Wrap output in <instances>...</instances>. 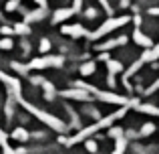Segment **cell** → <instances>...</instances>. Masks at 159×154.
<instances>
[{"mask_svg": "<svg viewBox=\"0 0 159 154\" xmlns=\"http://www.w3.org/2000/svg\"><path fill=\"white\" fill-rule=\"evenodd\" d=\"M109 136H111V138H121V136H123V130H121V128H111V130H109Z\"/></svg>", "mask_w": 159, "mask_h": 154, "instance_id": "14", "label": "cell"}, {"mask_svg": "<svg viewBox=\"0 0 159 154\" xmlns=\"http://www.w3.org/2000/svg\"><path fill=\"white\" fill-rule=\"evenodd\" d=\"M133 41H135V43L139 45V47H143V49H151V47H153V41L149 39L147 35H143V32H141L139 28H137V31L133 32Z\"/></svg>", "mask_w": 159, "mask_h": 154, "instance_id": "5", "label": "cell"}, {"mask_svg": "<svg viewBox=\"0 0 159 154\" xmlns=\"http://www.w3.org/2000/svg\"><path fill=\"white\" fill-rule=\"evenodd\" d=\"M95 69H97L95 63H85L81 67V73H83V75H91V73H95Z\"/></svg>", "mask_w": 159, "mask_h": 154, "instance_id": "12", "label": "cell"}, {"mask_svg": "<svg viewBox=\"0 0 159 154\" xmlns=\"http://www.w3.org/2000/svg\"><path fill=\"white\" fill-rule=\"evenodd\" d=\"M107 71H109V75L121 73V71H123V65H121L119 61H109V63H107Z\"/></svg>", "mask_w": 159, "mask_h": 154, "instance_id": "9", "label": "cell"}, {"mask_svg": "<svg viewBox=\"0 0 159 154\" xmlns=\"http://www.w3.org/2000/svg\"><path fill=\"white\" fill-rule=\"evenodd\" d=\"M87 150L89 152H97V144H95L93 140H89V142H87Z\"/></svg>", "mask_w": 159, "mask_h": 154, "instance_id": "16", "label": "cell"}, {"mask_svg": "<svg viewBox=\"0 0 159 154\" xmlns=\"http://www.w3.org/2000/svg\"><path fill=\"white\" fill-rule=\"evenodd\" d=\"M153 132H155V124L147 122V124H143V128H141L139 136H149V134H153Z\"/></svg>", "mask_w": 159, "mask_h": 154, "instance_id": "11", "label": "cell"}, {"mask_svg": "<svg viewBox=\"0 0 159 154\" xmlns=\"http://www.w3.org/2000/svg\"><path fill=\"white\" fill-rule=\"evenodd\" d=\"M129 22V16H119V18H109L107 22H103L101 27L97 28L95 32H91L89 35V39H99V37H105L107 32H111V31H115V28H119V27H123V24H127Z\"/></svg>", "mask_w": 159, "mask_h": 154, "instance_id": "3", "label": "cell"}, {"mask_svg": "<svg viewBox=\"0 0 159 154\" xmlns=\"http://www.w3.org/2000/svg\"><path fill=\"white\" fill-rule=\"evenodd\" d=\"M125 43H127V37H117V39L105 41V43H99L95 49H97V51H101V53H105V51H111V49L119 47V45H125Z\"/></svg>", "mask_w": 159, "mask_h": 154, "instance_id": "4", "label": "cell"}, {"mask_svg": "<svg viewBox=\"0 0 159 154\" xmlns=\"http://www.w3.org/2000/svg\"><path fill=\"white\" fill-rule=\"evenodd\" d=\"M65 32H66V35H73V37H83V35H89V32H87L83 27H79V24H77V27H65Z\"/></svg>", "mask_w": 159, "mask_h": 154, "instance_id": "8", "label": "cell"}, {"mask_svg": "<svg viewBox=\"0 0 159 154\" xmlns=\"http://www.w3.org/2000/svg\"><path fill=\"white\" fill-rule=\"evenodd\" d=\"M107 83L109 87H115V75H107Z\"/></svg>", "mask_w": 159, "mask_h": 154, "instance_id": "19", "label": "cell"}, {"mask_svg": "<svg viewBox=\"0 0 159 154\" xmlns=\"http://www.w3.org/2000/svg\"><path fill=\"white\" fill-rule=\"evenodd\" d=\"M149 14H151V16H159V8H149Z\"/></svg>", "mask_w": 159, "mask_h": 154, "instance_id": "21", "label": "cell"}, {"mask_svg": "<svg viewBox=\"0 0 159 154\" xmlns=\"http://www.w3.org/2000/svg\"><path fill=\"white\" fill-rule=\"evenodd\" d=\"M137 110L143 112V114H149V116H159V107L151 106V103H137Z\"/></svg>", "mask_w": 159, "mask_h": 154, "instance_id": "7", "label": "cell"}, {"mask_svg": "<svg viewBox=\"0 0 159 154\" xmlns=\"http://www.w3.org/2000/svg\"><path fill=\"white\" fill-rule=\"evenodd\" d=\"M129 106H135V102H131ZM129 106H125V107H121V110H117L115 114H111L109 118H101L97 124H93V126H89V128H85L83 132H79L77 136H75L73 140H70V144H75V142H81V140H85V138H89L91 134H95V132H99L101 128H107V126H111L115 120H119V118H123L125 114H127V110H129Z\"/></svg>", "mask_w": 159, "mask_h": 154, "instance_id": "1", "label": "cell"}, {"mask_svg": "<svg viewBox=\"0 0 159 154\" xmlns=\"http://www.w3.org/2000/svg\"><path fill=\"white\" fill-rule=\"evenodd\" d=\"M95 16H97V10H95V8H89V10H87V18H95Z\"/></svg>", "mask_w": 159, "mask_h": 154, "instance_id": "18", "label": "cell"}, {"mask_svg": "<svg viewBox=\"0 0 159 154\" xmlns=\"http://www.w3.org/2000/svg\"><path fill=\"white\" fill-rule=\"evenodd\" d=\"M99 2H101V4H103V8H105V10L109 12V14H113V8H111V4H109V2H107V0H99Z\"/></svg>", "mask_w": 159, "mask_h": 154, "instance_id": "17", "label": "cell"}, {"mask_svg": "<svg viewBox=\"0 0 159 154\" xmlns=\"http://www.w3.org/2000/svg\"><path fill=\"white\" fill-rule=\"evenodd\" d=\"M62 95H66V97H77V99H83V102H89V99H91L89 91H83V89H77V91H65Z\"/></svg>", "mask_w": 159, "mask_h": 154, "instance_id": "6", "label": "cell"}, {"mask_svg": "<svg viewBox=\"0 0 159 154\" xmlns=\"http://www.w3.org/2000/svg\"><path fill=\"white\" fill-rule=\"evenodd\" d=\"M155 89H159V79H157V81H155V83H153V85H151V87L147 89V93H153Z\"/></svg>", "mask_w": 159, "mask_h": 154, "instance_id": "20", "label": "cell"}, {"mask_svg": "<svg viewBox=\"0 0 159 154\" xmlns=\"http://www.w3.org/2000/svg\"><path fill=\"white\" fill-rule=\"evenodd\" d=\"M149 57H151V61H155L157 57H159V43H157V47H151V49H149Z\"/></svg>", "mask_w": 159, "mask_h": 154, "instance_id": "15", "label": "cell"}, {"mask_svg": "<svg viewBox=\"0 0 159 154\" xmlns=\"http://www.w3.org/2000/svg\"><path fill=\"white\" fill-rule=\"evenodd\" d=\"M79 87H85L89 93H93V95H97L101 102H107V103H121V106H129V99L127 97H123V95H117V93H109V91H101V89H97V87H89V85H83V83H79Z\"/></svg>", "mask_w": 159, "mask_h": 154, "instance_id": "2", "label": "cell"}, {"mask_svg": "<svg viewBox=\"0 0 159 154\" xmlns=\"http://www.w3.org/2000/svg\"><path fill=\"white\" fill-rule=\"evenodd\" d=\"M73 14V10H58L57 16H54V20H62V18H69V16Z\"/></svg>", "mask_w": 159, "mask_h": 154, "instance_id": "13", "label": "cell"}, {"mask_svg": "<svg viewBox=\"0 0 159 154\" xmlns=\"http://www.w3.org/2000/svg\"><path fill=\"white\" fill-rule=\"evenodd\" d=\"M125 148H127V140H125V136H121V138H117V146L113 154H125Z\"/></svg>", "mask_w": 159, "mask_h": 154, "instance_id": "10", "label": "cell"}]
</instances>
